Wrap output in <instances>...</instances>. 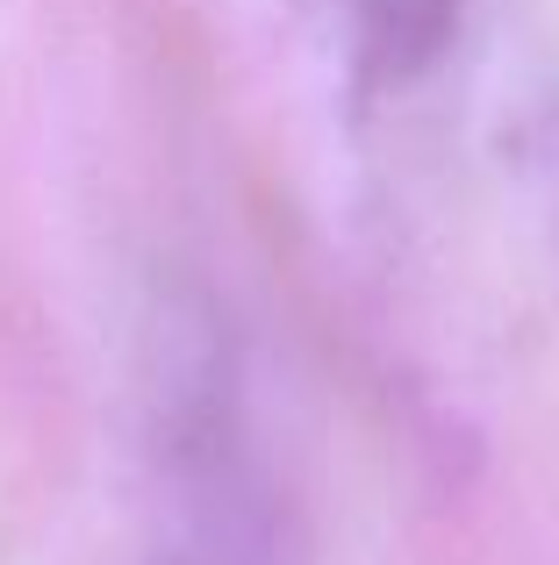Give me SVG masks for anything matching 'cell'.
I'll return each mask as SVG.
<instances>
[{"mask_svg": "<svg viewBox=\"0 0 559 565\" xmlns=\"http://www.w3.org/2000/svg\"><path fill=\"white\" fill-rule=\"evenodd\" d=\"M151 408L166 466V544L151 565H308L302 530L252 451L238 359L209 308L158 322Z\"/></svg>", "mask_w": 559, "mask_h": 565, "instance_id": "obj_1", "label": "cell"}, {"mask_svg": "<svg viewBox=\"0 0 559 565\" xmlns=\"http://www.w3.org/2000/svg\"><path fill=\"white\" fill-rule=\"evenodd\" d=\"M302 22H316L330 43H345L366 72H416L452 36L460 0H287Z\"/></svg>", "mask_w": 559, "mask_h": 565, "instance_id": "obj_2", "label": "cell"}]
</instances>
